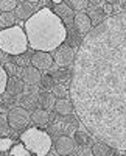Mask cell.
I'll list each match as a JSON object with an SVG mask.
<instances>
[{"label":"cell","instance_id":"1","mask_svg":"<svg viewBox=\"0 0 126 156\" xmlns=\"http://www.w3.org/2000/svg\"><path fill=\"white\" fill-rule=\"evenodd\" d=\"M69 95L95 137L126 151V11L106 17L84 36Z\"/></svg>","mask_w":126,"mask_h":156},{"label":"cell","instance_id":"2","mask_svg":"<svg viewBox=\"0 0 126 156\" xmlns=\"http://www.w3.org/2000/svg\"><path fill=\"white\" fill-rule=\"evenodd\" d=\"M28 45L36 51H55L67 39V28L50 8H42L25 20Z\"/></svg>","mask_w":126,"mask_h":156},{"label":"cell","instance_id":"3","mask_svg":"<svg viewBox=\"0 0 126 156\" xmlns=\"http://www.w3.org/2000/svg\"><path fill=\"white\" fill-rule=\"evenodd\" d=\"M28 37L23 27L14 25L11 28L0 30V50L8 55L17 56L27 51L28 48Z\"/></svg>","mask_w":126,"mask_h":156},{"label":"cell","instance_id":"4","mask_svg":"<svg viewBox=\"0 0 126 156\" xmlns=\"http://www.w3.org/2000/svg\"><path fill=\"white\" fill-rule=\"evenodd\" d=\"M20 140L34 156H47V153L52 148V136L41 128L23 129Z\"/></svg>","mask_w":126,"mask_h":156},{"label":"cell","instance_id":"5","mask_svg":"<svg viewBox=\"0 0 126 156\" xmlns=\"http://www.w3.org/2000/svg\"><path fill=\"white\" fill-rule=\"evenodd\" d=\"M8 117V123L11 126V129L14 131H20V129H27L30 122H31V114L22 108V106H17V108H11L6 114Z\"/></svg>","mask_w":126,"mask_h":156},{"label":"cell","instance_id":"6","mask_svg":"<svg viewBox=\"0 0 126 156\" xmlns=\"http://www.w3.org/2000/svg\"><path fill=\"white\" fill-rule=\"evenodd\" d=\"M75 56H77L75 50L70 45H67V44H62V45H59L55 50L53 61L58 64L59 67H69L70 64L75 62Z\"/></svg>","mask_w":126,"mask_h":156},{"label":"cell","instance_id":"7","mask_svg":"<svg viewBox=\"0 0 126 156\" xmlns=\"http://www.w3.org/2000/svg\"><path fill=\"white\" fill-rule=\"evenodd\" d=\"M53 56L48 53V51H36L31 56V66H34L36 69L42 70H50L53 66Z\"/></svg>","mask_w":126,"mask_h":156},{"label":"cell","instance_id":"8","mask_svg":"<svg viewBox=\"0 0 126 156\" xmlns=\"http://www.w3.org/2000/svg\"><path fill=\"white\" fill-rule=\"evenodd\" d=\"M73 25L75 28L78 30L80 34H87L94 27H92V22H90V17L89 14H86L84 11H80V12H75V19H73Z\"/></svg>","mask_w":126,"mask_h":156},{"label":"cell","instance_id":"9","mask_svg":"<svg viewBox=\"0 0 126 156\" xmlns=\"http://www.w3.org/2000/svg\"><path fill=\"white\" fill-rule=\"evenodd\" d=\"M55 148L56 153L61 156H67L75 151V140L70 136H59L55 142Z\"/></svg>","mask_w":126,"mask_h":156},{"label":"cell","instance_id":"10","mask_svg":"<svg viewBox=\"0 0 126 156\" xmlns=\"http://www.w3.org/2000/svg\"><path fill=\"white\" fill-rule=\"evenodd\" d=\"M20 78L23 80V83H27V84H37V83H41L42 75H41V70L36 69L34 66H27V67L22 69Z\"/></svg>","mask_w":126,"mask_h":156},{"label":"cell","instance_id":"11","mask_svg":"<svg viewBox=\"0 0 126 156\" xmlns=\"http://www.w3.org/2000/svg\"><path fill=\"white\" fill-rule=\"evenodd\" d=\"M53 12H55V14H56L62 22H64L66 25H67V23H72L73 19H75V11H73L70 6H67L64 2L59 3V5H55Z\"/></svg>","mask_w":126,"mask_h":156},{"label":"cell","instance_id":"12","mask_svg":"<svg viewBox=\"0 0 126 156\" xmlns=\"http://www.w3.org/2000/svg\"><path fill=\"white\" fill-rule=\"evenodd\" d=\"M50 119H52V115H50V112L47 109H44V108H36L31 112V122L36 126H41V128L47 126Z\"/></svg>","mask_w":126,"mask_h":156},{"label":"cell","instance_id":"13","mask_svg":"<svg viewBox=\"0 0 126 156\" xmlns=\"http://www.w3.org/2000/svg\"><path fill=\"white\" fill-rule=\"evenodd\" d=\"M55 111H56L59 115H70V114L75 111V108H73L72 100H69V98H56Z\"/></svg>","mask_w":126,"mask_h":156},{"label":"cell","instance_id":"14","mask_svg":"<svg viewBox=\"0 0 126 156\" xmlns=\"http://www.w3.org/2000/svg\"><path fill=\"white\" fill-rule=\"evenodd\" d=\"M23 86H25V83H23L22 78H17V76L12 75L11 78H8L6 92H8L9 95H17V94H20L22 90H23Z\"/></svg>","mask_w":126,"mask_h":156},{"label":"cell","instance_id":"15","mask_svg":"<svg viewBox=\"0 0 126 156\" xmlns=\"http://www.w3.org/2000/svg\"><path fill=\"white\" fill-rule=\"evenodd\" d=\"M106 12L103 9V6H95L89 11V17H90V22H92V27H97V25H100L104 19H106Z\"/></svg>","mask_w":126,"mask_h":156},{"label":"cell","instance_id":"16","mask_svg":"<svg viewBox=\"0 0 126 156\" xmlns=\"http://www.w3.org/2000/svg\"><path fill=\"white\" fill-rule=\"evenodd\" d=\"M37 103H39L41 108H44V109H52V108H55L56 97L53 95V92H42L37 97Z\"/></svg>","mask_w":126,"mask_h":156},{"label":"cell","instance_id":"17","mask_svg":"<svg viewBox=\"0 0 126 156\" xmlns=\"http://www.w3.org/2000/svg\"><path fill=\"white\" fill-rule=\"evenodd\" d=\"M34 14V11H33V5L28 3V2H23V3H19L17 8H16V16L23 19V20H27L30 19L31 16Z\"/></svg>","mask_w":126,"mask_h":156},{"label":"cell","instance_id":"18","mask_svg":"<svg viewBox=\"0 0 126 156\" xmlns=\"http://www.w3.org/2000/svg\"><path fill=\"white\" fill-rule=\"evenodd\" d=\"M16 14L14 12H0V28H11L16 25Z\"/></svg>","mask_w":126,"mask_h":156},{"label":"cell","instance_id":"19","mask_svg":"<svg viewBox=\"0 0 126 156\" xmlns=\"http://www.w3.org/2000/svg\"><path fill=\"white\" fill-rule=\"evenodd\" d=\"M92 151H94V156H112L111 147L107 144H104V142H97Z\"/></svg>","mask_w":126,"mask_h":156},{"label":"cell","instance_id":"20","mask_svg":"<svg viewBox=\"0 0 126 156\" xmlns=\"http://www.w3.org/2000/svg\"><path fill=\"white\" fill-rule=\"evenodd\" d=\"M67 6H70L73 11H84L87 8V5H89V0H62Z\"/></svg>","mask_w":126,"mask_h":156},{"label":"cell","instance_id":"21","mask_svg":"<svg viewBox=\"0 0 126 156\" xmlns=\"http://www.w3.org/2000/svg\"><path fill=\"white\" fill-rule=\"evenodd\" d=\"M73 140H75V144H78L80 147H89L90 137H89V134L84 133V131H75Z\"/></svg>","mask_w":126,"mask_h":156},{"label":"cell","instance_id":"22","mask_svg":"<svg viewBox=\"0 0 126 156\" xmlns=\"http://www.w3.org/2000/svg\"><path fill=\"white\" fill-rule=\"evenodd\" d=\"M19 5V0H0V12H12Z\"/></svg>","mask_w":126,"mask_h":156},{"label":"cell","instance_id":"23","mask_svg":"<svg viewBox=\"0 0 126 156\" xmlns=\"http://www.w3.org/2000/svg\"><path fill=\"white\" fill-rule=\"evenodd\" d=\"M9 153L12 156H31V151L25 147L23 144H16V145H12Z\"/></svg>","mask_w":126,"mask_h":156},{"label":"cell","instance_id":"24","mask_svg":"<svg viewBox=\"0 0 126 156\" xmlns=\"http://www.w3.org/2000/svg\"><path fill=\"white\" fill-rule=\"evenodd\" d=\"M52 92H53V95H55L56 98H67V95H69V89H67L64 84H62V83H58V84L53 86Z\"/></svg>","mask_w":126,"mask_h":156},{"label":"cell","instance_id":"25","mask_svg":"<svg viewBox=\"0 0 126 156\" xmlns=\"http://www.w3.org/2000/svg\"><path fill=\"white\" fill-rule=\"evenodd\" d=\"M9 131H11V126H9V123H8V117L0 114V137L8 136Z\"/></svg>","mask_w":126,"mask_h":156},{"label":"cell","instance_id":"26","mask_svg":"<svg viewBox=\"0 0 126 156\" xmlns=\"http://www.w3.org/2000/svg\"><path fill=\"white\" fill-rule=\"evenodd\" d=\"M8 73L5 70V67L0 64V95H2L5 90H6V84H8Z\"/></svg>","mask_w":126,"mask_h":156},{"label":"cell","instance_id":"27","mask_svg":"<svg viewBox=\"0 0 126 156\" xmlns=\"http://www.w3.org/2000/svg\"><path fill=\"white\" fill-rule=\"evenodd\" d=\"M55 84H56V83H55L53 75H42V78H41V86H42L44 89H53Z\"/></svg>","mask_w":126,"mask_h":156},{"label":"cell","instance_id":"28","mask_svg":"<svg viewBox=\"0 0 126 156\" xmlns=\"http://www.w3.org/2000/svg\"><path fill=\"white\" fill-rule=\"evenodd\" d=\"M30 62H31V59H28V56L27 55H17L16 56V66H19V67H27V66H30Z\"/></svg>","mask_w":126,"mask_h":156},{"label":"cell","instance_id":"29","mask_svg":"<svg viewBox=\"0 0 126 156\" xmlns=\"http://www.w3.org/2000/svg\"><path fill=\"white\" fill-rule=\"evenodd\" d=\"M12 147V139L11 137H0V151H6V150H11Z\"/></svg>","mask_w":126,"mask_h":156},{"label":"cell","instance_id":"30","mask_svg":"<svg viewBox=\"0 0 126 156\" xmlns=\"http://www.w3.org/2000/svg\"><path fill=\"white\" fill-rule=\"evenodd\" d=\"M3 67H5V70H6L8 76H12V75L16 73V64H12V62H6Z\"/></svg>","mask_w":126,"mask_h":156},{"label":"cell","instance_id":"31","mask_svg":"<svg viewBox=\"0 0 126 156\" xmlns=\"http://www.w3.org/2000/svg\"><path fill=\"white\" fill-rule=\"evenodd\" d=\"M77 156H94V151L90 147H81Z\"/></svg>","mask_w":126,"mask_h":156},{"label":"cell","instance_id":"32","mask_svg":"<svg viewBox=\"0 0 126 156\" xmlns=\"http://www.w3.org/2000/svg\"><path fill=\"white\" fill-rule=\"evenodd\" d=\"M103 9H104L106 14L112 16V11H114V5H112V3H104V5H103Z\"/></svg>","mask_w":126,"mask_h":156},{"label":"cell","instance_id":"33","mask_svg":"<svg viewBox=\"0 0 126 156\" xmlns=\"http://www.w3.org/2000/svg\"><path fill=\"white\" fill-rule=\"evenodd\" d=\"M120 5H121L123 11H126V0H120Z\"/></svg>","mask_w":126,"mask_h":156},{"label":"cell","instance_id":"34","mask_svg":"<svg viewBox=\"0 0 126 156\" xmlns=\"http://www.w3.org/2000/svg\"><path fill=\"white\" fill-rule=\"evenodd\" d=\"M120 2V0H107V3H112V5H114V3H118Z\"/></svg>","mask_w":126,"mask_h":156},{"label":"cell","instance_id":"35","mask_svg":"<svg viewBox=\"0 0 126 156\" xmlns=\"http://www.w3.org/2000/svg\"><path fill=\"white\" fill-rule=\"evenodd\" d=\"M25 2H28V3H31V5H33V3H36V2H37V0H25Z\"/></svg>","mask_w":126,"mask_h":156},{"label":"cell","instance_id":"36","mask_svg":"<svg viewBox=\"0 0 126 156\" xmlns=\"http://www.w3.org/2000/svg\"><path fill=\"white\" fill-rule=\"evenodd\" d=\"M53 2H55L56 5H59V3H62V0H53Z\"/></svg>","mask_w":126,"mask_h":156},{"label":"cell","instance_id":"37","mask_svg":"<svg viewBox=\"0 0 126 156\" xmlns=\"http://www.w3.org/2000/svg\"><path fill=\"white\" fill-rule=\"evenodd\" d=\"M67 156H77V154H73V153H70V154H67Z\"/></svg>","mask_w":126,"mask_h":156},{"label":"cell","instance_id":"38","mask_svg":"<svg viewBox=\"0 0 126 156\" xmlns=\"http://www.w3.org/2000/svg\"><path fill=\"white\" fill-rule=\"evenodd\" d=\"M121 156H126V154H121Z\"/></svg>","mask_w":126,"mask_h":156}]
</instances>
